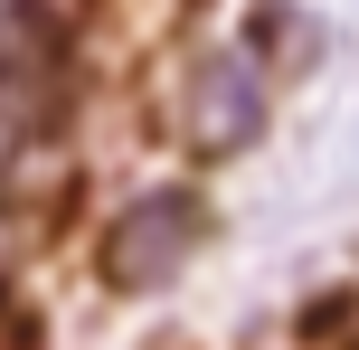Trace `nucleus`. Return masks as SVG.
I'll list each match as a JSON object with an SVG mask.
<instances>
[{"label": "nucleus", "instance_id": "obj_2", "mask_svg": "<svg viewBox=\"0 0 359 350\" xmlns=\"http://www.w3.org/2000/svg\"><path fill=\"white\" fill-rule=\"evenodd\" d=\"M246 123H255V86H246L236 57H217V67L198 76V133L227 152V142H246Z\"/></svg>", "mask_w": 359, "mask_h": 350}, {"label": "nucleus", "instance_id": "obj_1", "mask_svg": "<svg viewBox=\"0 0 359 350\" xmlns=\"http://www.w3.org/2000/svg\"><path fill=\"white\" fill-rule=\"evenodd\" d=\"M189 246H198V199H189V189H151V199H133L123 218H114V237H104V284L151 294V284H170L180 265H189Z\"/></svg>", "mask_w": 359, "mask_h": 350}]
</instances>
